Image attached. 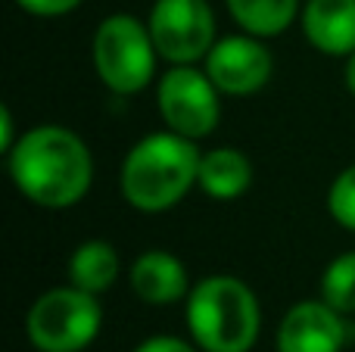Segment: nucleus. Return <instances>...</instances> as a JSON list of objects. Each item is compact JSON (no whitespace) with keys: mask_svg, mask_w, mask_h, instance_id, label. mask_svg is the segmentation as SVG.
I'll return each mask as SVG.
<instances>
[{"mask_svg":"<svg viewBox=\"0 0 355 352\" xmlns=\"http://www.w3.org/2000/svg\"><path fill=\"white\" fill-rule=\"evenodd\" d=\"M16 187L44 209H69L87 193L94 162L85 141L62 125H37L10 150Z\"/></svg>","mask_w":355,"mask_h":352,"instance_id":"f257e3e1","label":"nucleus"},{"mask_svg":"<svg viewBox=\"0 0 355 352\" xmlns=\"http://www.w3.org/2000/svg\"><path fill=\"white\" fill-rule=\"evenodd\" d=\"M196 141L175 131L144 137L122 162V193L141 212H166L200 178Z\"/></svg>","mask_w":355,"mask_h":352,"instance_id":"f03ea898","label":"nucleus"},{"mask_svg":"<svg viewBox=\"0 0 355 352\" xmlns=\"http://www.w3.org/2000/svg\"><path fill=\"white\" fill-rule=\"evenodd\" d=\"M187 328L202 352H250L259 340V299L240 278L212 274L190 290Z\"/></svg>","mask_w":355,"mask_h":352,"instance_id":"7ed1b4c3","label":"nucleus"},{"mask_svg":"<svg viewBox=\"0 0 355 352\" xmlns=\"http://www.w3.org/2000/svg\"><path fill=\"white\" fill-rule=\"evenodd\" d=\"M94 69L100 81L116 94H137L150 85L156 69V44L150 25H141L135 16H110L94 31Z\"/></svg>","mask_w":355,"mask_h":352,"instance_id":"20e7f679","label":"nucleus"},{"mask_svg":"<svg viewBox=\"0 0 355 352\" xmlns=\"http://www.w3.org/2000/svg\"><path fill=\"white\" fill-rule=\"evenodd\" d=\"M103 312L94 293L78 287H56L35 299L25 331L41 352H81L100 334Z\"/></svg>","mask_w":355,"mask_h":352,"instance_id":"39448f33","label":"nucleus"},{"mask_svg":"<svg viewBox=\"0 0 355 352\" xmlns=\"http://www.w3.org/2000/svg\"><path fill=\"white\" fill-rule=\"evenodd\" d=\"M150 35L162 60L190 66L206 60L215 44V16L206 0H156L150 12Z\"/></svg>","mask_w":355,"mask_h":352,"instance_id":"423d86ee","label":"nucleus"},{"mask_svg":"<svg viewBox=\"0 0 355 352\" xmlns=\"http://www.w3.org/2000/svg\"><path fill=\"white\" fill-rule=\"evenodd\" d=\"M159 112L168 131L200 141L218 125V87L209 72H200L193 66H175L159 81Z\"/></svg>","mask_w":355,"mask_h":352,"instance_id":"0eeeda50","label":"nucleus"},{"mask_svg":"<svg viewBox=\"0 0 355 352\" xmlns=\"http://www.w3.org/2000/svg\"><path fill=\"white\" fill-rule=\"evenodd\" d=\"M275 60L268 47L256 41V35H231L212 44L206 53V72L221 94L246 97L268 85Z\"/></svg>","mask_w":355,"mask_h":352,"instance_id":"6e6552de","label":"nucleus"},{"mask_svg":"<svg viewBox=\"0 0 355 352\" xmlns=\"http://www.w3.org/2000/svg\"><path fill=\"white\" fill-rule=\"evenodd\" d=\"M343 312L321 303H300L284 315L277 352H340L346 343Z\"/></svg>","mask_w":355,"mask_h":352,"instance_id":"1a4fd4ad","label":"nucleus"},{"mask_svg":"<svg viewBox=\"0 0 355 352\" xmlns=\"http://www.w3.org/2000/svg\"><path fill=\"white\" fill-rule=\"evenodd\" d=\"M302 28L315 50L327 56H349L355 50V0H309Z\"/></svg>","mask_w":355,"mask_h":352,"instance_id":"9d476101","label":"nucleus"},{"mask_svg":"<svg viewBox=\"0 0 355 352\" xmlns=\"http://www.w3.org/2000/svg\"><path fill=\"white\" fill-rule=\"evenodd\" d=\"M131 287L150 306H168L187 293V272L166 249H150L131 265Z\"/></svg>","mask_w":355,"mask_h":352,"instance_id":"9b49d317","label":"nucleus"},{"mask_svg":"<svg viewBox=\"0 0 355 352\" xmlns=\"http://www.w3.org/2000/svg\"><path fill=\"white\" fill-rule=\"evenodd\" d=\"M196 184L212 200H237L252 184V166L234 147L209 150L200 159V178H196Z\"/></svg>","mask_w":355,"mask_h":352,"instance_id":"f8f14e48","label":"nucleus"},{"mask_svg":"<svg viewBox=\"0 0 355 352\" xmlns=\"http://www.w3.org/2000/svg\"><path fill=\"white\" fill-rule=\"evenodd\" d=\"M119 278V253L106 240H87L69 259V281L85 293H103Z\"/></svg>","mask_w":355,"mask_h":352,"instance_id":"ddd939ff","label":"nucleus"},{"mask_svg":"<svg viewBox=\"0 0 355 352\" xmlns=\"http://www.w3.org/2000/svg\"><path fill=\"white\" fill-rule=\"evenodd\" d=\"M234 22L256 37H271L290 28L300 12V0H227Z\"/></svg>","mask_w":355,"mask_h":352,"instance_id":"4468645a","label":"nucleus"},{"mask_svg":"<svg viewBox=\"0 0 355 352\" xmlns=\"http://www.w3.org/2000/svg\"><path fill=\"white\" fill-rule=\"evenodd\" d=\"M321 299L337 312H355V253H343L321 274Z\"/></svg>","mask_w":355,"mask_h":352,"instance_id":"2eb2a0df","label":"nucleus"},{"mask_svg":"<svg viewBox=\"0 0 355 352\" xmlns=\"http://www.w3.org/2000/svg\"><path fill=\"white\" fill-rule=\"evenodd\" d=\"M327 209H331L337 225L355 231V166L343 168V172L334 178L331 193H327Z\"/></svg>","mask_w":355,"mask_h":352,"instance_id":"dca6fc26","label":"nucleus"},{"mask_svg":"<svg viewBox=\"0 0 355 352\" xmlns=\"http://www.w3.org/2000/svg\"><path fill=\"white\" fill-rule=\"evenodd\" d=\"M16 3L35 16H66L75 6H81V0H16Z\"/></svg>","mask_w":355,"mask_h":352,"instance_id":"f3484780","label":"nucleus"},{"mask_svg":"<svg viewBox=\"0 0 355 352\" xmlns=\"http://www.w3.org/2000/svg\"><path fill=\"white\" fill-rule=\"evenodd\" d=\"M135 352H196V349L190 343L178 340V337H150Z\"/></svg>","mask_w":355,"mask_h":352,"instance_id":"a211bd4d","label":"nucleus"},{"mask_svg":"<svg viewBox=\"0 0 355 352\" xmlns=\"http://www.w3.org/2000/svg\"><path fill=\"white\" fill-rule=\"evenodd\" d=\"M16 147V141H12V116H10V106H0V150H10Z\"/></svg>","mask_w":355,"mask_h":352,"instance_id":"6ab92c4d","label":"nucleus"},{"mask_svg":"<svg viewBox=\"0 0 355 352\" xmlns=\"http://www.w3.org/2000/svg\"><path fill=\"white\" fill-rule=\"evenodd\" d=\"M346 87H349V94H352V97H355V50H352V53H349V62H346Z\"/></svg>","mask_w":355,"mask_h":352,"instance_id":"aec40b11","label":"nucleus"}]
</instances>
